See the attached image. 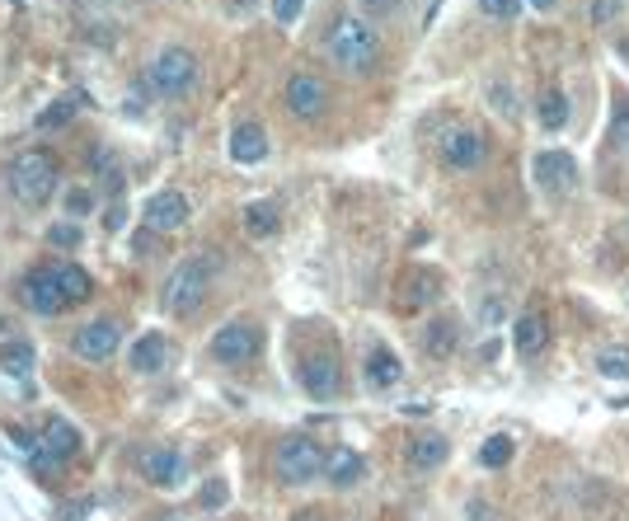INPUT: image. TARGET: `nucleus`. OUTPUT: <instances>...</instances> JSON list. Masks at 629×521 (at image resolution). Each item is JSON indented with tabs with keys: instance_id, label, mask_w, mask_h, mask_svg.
<instances>
[{
	"instance_id": "f257e3e1",
	"label": "nucleus",
	"mask_w": 629,
	"mask_h": 521,
	"mask_svg": "<svg viewBox=\"0 0 629 521\" xmlns=\"http://www.w3.org/2000/svg\"><path fill=\"white\" fill-rule=\"evenodd\" d=\"M5 184H10L15 202H24V207H43V202H52V193L62 188V165H57V155L29 146V151H19L15 160H10Z\"/></svg>"
},
{
	"instance_id": "f03ea898",
	"label": "nucleus",
	"mask_w": 629,
	"mask_h": 521,
	"mask_svg": "<svg viewBox=\"0 0 629 521\" xmlns=\"http://www.w3.org/2000/svg\"><path fill=\"white\" fill-rule=\"evenodd\" d=\"M329 62L338 71H348V76H371L381 66V38H376V29H371L367 19L343 15L329 29Z\"/></svg>"
},
{
	"instance_id": "7ed1b4c3",
	"label": "nucleus",
	"mask_w": 629,
	"mask_h": 521,
	"mask_svg": "<svg viewBox=\"0 0 629 521\" xmlns=\"http://www.w3.org/2000/svg\"><path fill=\"white\" fill-rule=\"evenodd\" d=\"M212 268H216L212 259H184L165 277V287H160V310H165L169 320L198 315L207 292H212Z\"/></svg>"
},
{
	"instance_id": "20e7f679",
	"label": "nucleus",
	"mask_w": 629,
	"mask_h": 521,
	"mask_svg": "<svg viewBox=\"0 0 629 521\" xmlns=\"http://www.w3.org/2000/svg\"><path fill=\"white\" fill-rule=\"evenodd\" d=\"M202 76V62L198 52H188V47H160L151 62H146V85H151V94H160V99H179V94H188L193 85H198Z\"/></svg>"
},
{
	"instance_id": "39448f33",
	"label": "nucleus",
	"mask_w": 629,
	"mask_h": 521,
	"mask_svg": "<svg viewBox=\"0 0 629 521\" xmlns=\"http://www.w3.org/2000/svg\"><path fill=\"white\" fill-rule=\"evenodd\" d=\"M324 460H329V451H324L315 437H306V432H292V437H282V442H277L273 470H277V479H282V484L301 489V484H310V479L324 475Z\"/></svg>"
},
{
	"instance_id": "423d86ee",
	"label": "nucleus",
	"mask_w": 629,
	"mask_h": 521,
	"mask_svg": "<svg viewBox=\"0 0 629 521\" xmlns=\"http://www.w3.org/2000/svg\"><path fill=\"white\" fill-rule=\"evenodd\" d=\"M207 353H212V362H221V367H249V362L263 353V324L249 320V315H235V320H226L212 334Z\"/></svg>"
},
{
	"instance_id": "0eeeda50",
	"label": "nucleus",
	"mask_w": 629,
	"mask_h": 521,
	"mask_svg": "<svg viewBox=\"0 0 629 521\" xmlns=\"http://www.w3.org/2000/svg\"><path fill=\"white\" fill-rule=\"evenodd\" d=\"M296 381H301V390H306L310 399H338V390H343V362H338V353L324 343V348L301 357Z\"/></svg>"
},
{
	"instance_id": "6e6552de",
	"label": "nucleus",
	"mask_w": 629,
	"mask_h": 521,
	"mask_svg": "<svg viewBox=\"0 0 629 521\" xmlns=\"http://www.w3.org/2000/svg\"><path fill=\"white\" fill-rule=\"evenodd\" d=\"M19 306L38 315V320H52V315H62L66 310V296L57 287V273H52V263L43 268H29V273L19 277Z\"/></svg>"
},
{
	"instance_id": "1a4fd4ad",
	"label": "nucleus",
	"mask_w": 629,
	"mask_h": 521,
	"mask_svg": "<svg viewBox=\"0 0 629 521\" xmlns=\"http://www.w3.org/2000/svg\"><path fill=\"white\" fill-rule=\"evenodd\" d=\"M137 475L151 484V489H179L188 479V460H184V451L179 446H146L137 456Z\"/></svg>"
},
{
	"instance_id": "9d476101",
	"label": "nucleus",
	"mask_w": 629,
	"mask_h": 521,
	"mask_svg": "<svg viewBox=\"0 0 629 521\" xmlns=\"http://www.w3.org/2000/svg\"><path fill=\"white\" fill-rule=\"evenodd\" d=\"M282 104H287V113H292L296 123H320L324 113H329V85H324L320 76L301 71V76L287 80V90H282Z\"/></svg>"
},
{
	"instance_id": "9b49d317",
	"label": "nucleus",
	"mask_w": 629,
	"mask_h": 521,
	"mask_svg": "<svg viewBox=\"0 0 629 521\" xmlns=\"http://www.w3.org/2000/svg\"><path fill=\"white\" fill-rule=\"evenodd\" d=\"M118 343H123V324L113 320V315H99V320L80 324L76 334H71V353L80 362H108V357L118 353Z\"/></svg>"
},
{
	"instance_id": "f8f14e48",
	"label": "nucleus",
	"mask_w": 629,
	"mask_h": 521,
	"mask_svg": "<svg viewBox=\"0 0 629 521\" xmlns=\"http://www.w3.org/2000/svg\"><path fill=\"white\" fill-rule=\"evenodd\" d=\"M437 155H442L446 169H479L484 165V155H489V141H484V132H475V127H451L442 141H437Z\"/></svg>"
},
{
	"instance_id": "ddd939ff",
	"label": "nucleus",
	"mask_w": 629,
	"mask_h": 521,
	"mask_svg": "<svg viewBox=\"0 0 629 521\" xmlns=\"http://www.w3.org/2000/svg\"><path fill=\"white\" fill-rule=\"evenodd\" d=\"M188 216H193V207H188L184 193H179V188H165V193H155V198L146 202L141 221H146V230H155V235H174V230L188 226Z\"/></svg>"
},
{
	"instance_id": "4468645a",
	"label": "nucleus",
	"mask_w": 629,
	"mask_h": 521,
	"mask_svg": "<svg viewBox=\"0 0 629 521\" xmlns=\"http://www.w3.org/2000/svg\"><path fill=\"white\" fill-rule=\"evenodd\" d=\"M536 184H540V193H550V198L573 193V184H578V160L568 151H540L536 155Z\"/></svg>"
},
{
	"instance_id": "2eb2a0df",
	"label": "nucleus",
	"mask_w": 629,
	"mask_h": 521,
	"mask_svg": "<svg viewBox=\"0 0 629 521\" xmlns=\"http://www.w3.org/2000/svg\"><path fill=\"white\" fill-rule=\"evenodd\" d=\"M80 428H71L66 418H43V428H38V456L52 460V465H62V460H76L80 456Z\"/></svg>"
},
{
	"instance_id": "dca6fc26",
	"label": "nucleus",
	"mask_w": 629,
	"mask_h": 521,
	"mask_svg": "<svg viewBox=\"0 0 629 521\" xmlns=\"http://www.w3.org/2000/svg\"><path fill=\"white\" fill-rule=\"evenodd\" d=\"M169 362H174V348H169L165 334H141L132 343V353H127V367L137 371V376H160Z\"/></svg>"
},
{
	"instance_id": "f3484780",
	"label": "nucleus",
	"mask_w": 629,
	"mask_h": 521,
	"mask_svg": "<svg viewBox=\"0 0 629 521\" xmlns=\"http://www.w3.org/2000/svg\"><path fill=\"white\" fill-rule=\"evenodd\" d=\"M324 479H329L334 489H357V484L367 479V460H362V451H353V446H334L329 460H324Z\"/></svg>"
},
{
	"instance_id": "a211bd4d",
	"label": "nucleus",
	"mask_w": 629,
	"mask_h": 521,
	"mask_svg": "<svg viewBox=\"0 0 629 521\" xmlns=\"http://www.w3.org/2000/svg\"><path fill=\"white\" fill-rule=\"evenodd\" d=\"M512 348H517L522 357H540L545 348H550V320H545L540 310L517 315V320H512Z\"/></svg>"
},
{
	"instance_id": "6ab92c4d",
	"label": "nucleus",
	"mask_w": 629,
	"mask_h": 521,
	"mask_svg": "<svg viewBox=\"0 0 629 521\" xmlns=\"http://www.w3.org/2000/svg\"><path fill=\"white\" fill-rule=\"evenodd\" d=\"M446 456H451V442H446L442 432H414V437H409V465H414L418 475L442 470Z\"/></svg>"
},
{
	"instance_id": "aec40b11",
	"label": "nucleus",
	"mask_w": 629,
	"mask_h": 521,
	"mask_svg": "<svg viewBox=\"0 0 629 521\" xmlns=\"http://www.w3.org/2000/svg\"><path fill=\"white\" fill-rule=\"evenodd\" d=\"M362 381L371 385V390H395L399 381H404V367H399V357L385 348V343H376L367 353V362H362Z\"/></svg>"
},
{
	"instance_id": "412c9836",
	"label": "nucleus",
	"mask_w": 629,
	"mask_h": 521,
	"mask_svg": "<svg viewBox=\"0 0 629 521\" xmlns=\"http://www.w3.org/2000/svg\"><path fill=\"white\" fill-rule=\"evenodd\" d=\"M268 155V132L259 123H235L231 132V160L235 165H259Z\"/></svg>"
},
{
	"instance_id": "4be33fe9",
	"label": "nucleus",
	"mask_w": 629,
	"mask_h": 521,
	"mask_svg": "<svg viewBox=\"0 0 629 521\" xmlns=\"http://www.w3.org/2000/svg\"><path fill=\"white\" fill-rule=\"evenodd\" d=\"M52 273H57V287H62L66 306H80V301H90V296H94L90 268H80V263H71V259H57V263H52Z\"/></svg>"
},
{
	"instance_id": "5701e85b",
	"label": "nucleus",
	"mask_w": 629,
	"mask_h": 521,
	"mask_svg": "<svg viewBox=\"0 0 629 521\" xmlns=\"http://www.w3.org/2000/svg\"><path fill=\"white\" fill-rule=\"evenodd\" d=\"M456 343H461V329H456V320L451 315H442V320H428V329H423V338H418V348L428 357H437V362H446V357L456 353Z\"/></svg>"
},
{
	"instance_id": "b1692460",
	"label": "nucleus",
	"mask_w": 629,
	"mask_h": 521,
	"mask_svg": "<svg viewBox=\"0 0 629 521\" xmlns=\"http://www.w3.org/2000/svg\"><path fill=\"white\" fill-rule=\"evenodd\" d=\"M33 362H38V357H33L29 338H5V343H0V371H5V376L24 381V376L33 371Z\"/></svg>"
},
{
	"instance_id": "393cba45",
	"label": "nucleus",
	"mask_w": 629,
	"mask_h": 521,
	"mask_svg": "<svg viewBox=\"0 0 629 521\" xmlns=\"http://www.w3.org/2000/svg\"><path fill=\"white\" fill-rule=\"evenodd\" d=\"M240 226H245L254 240L277 235V202H249L245 212H240Z\"/></svg>"
},
{
	"instance_id": "a878e982",
	"label": "nucleus",
	"mask_w": 629,
	"mask_h": 521,
	"mask_svg": "<svg viewBox=\"0 0 629 521\" xmlns=\"http://www.w3.org/2000/svg\"><path fill=\"white\" fill-rule=\"evenodd\" d=\"M437 277L432 273H414L409 282H404V296H399V306L404 310H418V306H428V301H437Z\"/></svg>"
},
{
	"instance_id": "bb28decb",
	"label": "nucleus",
	"mask_w": 629,
	"mask_h": 521,
	"mask_svg": "<svg viewBox=\"0 0 629 521\" xmlns=\"http://www.w3.org/2000/svg\"><path fill=\"white\" fill-rule=\"evenodd\" d=\"M592 367H597V376H606V381H629V348H625V343L601 348Z\"/></svg>"
},
{
	"instance_id": "cd10ccee",
	"label": "nucleus",
	"mask_w": 629,
	"mask_h": 521,
	"mask_svg": "<svg viewBox=\"0 0 629 521\" xmlns=\"http://www.w3.org/2000/svg\"><path fill=\"white\" fill-rule=\"evenodd\" d=\"M540 127L545 132H564V123H568V99H564V90H545L540 94Z\"/></svg>"
},
{
	"instance_id": "c85d7f7f",
	"label": "nucleus",
	"mask_w": 629,
	"mask_h": 521,
	"mask_svg": "<svg viewBox=\"0 0 629 521\" xmlns=\"http://www.w3.org/2000/svg\"><path fill=\"white\" fill-rule=\"evenodd\" d=\"M512 456H517V442H512L507 432H493L489 442L479 446V465H484V470H503Z\"/></svg>"
},
{
	"instance_id": "c756f323",
	"label": "nucleus",
	"mask_w": 629,
	"mask_h": 521,
	"mask_svg": "<svg viewBox=\"0 0 629 521\" xmlns=\"http://www.w3.org/2000/svg\"><path fill=\"white\" fill-rule=\"evenodd\" d=\"M76 108H80V94H66V99H57L52 108H43V113L33 118V127H38V132H47V127H62L66 118H76Z\"/></svg>"
},
{
	"instance_id": "7c9ffc66",
	"label": "nucleus",
	"mask_w": 629,
	"mask_h": 521,
	"mask_svg": "<svg viewBox=\"0 0 629 521\" xmlns=\"http://www.w3.org/2000/svg\"><path fill=\"white\" fill-rule=\"evenodd\" d=\"M620 15H625V0H592V5H587V19H592L597 29H606V24Z\"/></svg>"
},
{
	"instance_id": "2f4dec72",
	"label": "nucleus",
	"mask_w": 629,
	"mask_h": 521,
	"mask_svg": "<svg viewBox=\"0 0 629 521\" xmlns=\"http://www.w3.org/2000/svg\"><path fill=\"white\" fill-rule=\"evenodd\" d=\"M615 104H620V108H615V127H611V146H625V141H629V99H625V94H620V99H615Z\"/></svg>"
},
{
	"instance_id": "473e14b6",
	"label": "nucleus",
	"mask_w": 629,
	"mask_h": 521,
	"mask_svg": "<svg viewBox=\"0 0 629 521\" xmlns=\"http://www.w3.org/2000/svg\"><path fill=\"white\" fill-rule=\"evenodd\" d=\"M479 10H484L489 19H517L522 0H479Z\"/></svg>"
},
{
	"instance_id": "72a5a7b5",
	"label": "nucleus",
	"mask_w": 629,
	"mask_h": 521,
	"mask_svg": "<svg viewBox=\"0 0 629 521\" xmlns=\"http://www.w3.org/2000/svg\"><path fill=\"white\" fill-rule=\"evenodd\" d=\"M489 99H493V108H498L503 118H517V94L507 90V85H489Z\"/></svg>"
},
{
	"instance_id": "f704fd0d",
	"label": "nucleus",
	"mask_w": 629,
	"mask_h": 521,
	"mask_svg": "<svg viewBox=\"0 0 629 521\" xmlns=\"http://www.w3.org/2000/svg\"><path fill=\"white\" fill-rule=\"evenodd\" d=\"M47 240H52V249H76V245H80V230L66 221V226H52V230H47Z\"/></svg>"
},
{
	"instance_id": "c9c22d12",
	"label": "nucleus",
	"mask_w": 629,
	"mask_h": 521,
	"mask_svg": "<svg viewBox=\"0 0 629 521\" xmlns=\"http://www.w3.org/2000/svg\"><path fill=\"white\" fill-rule=\"evenodd\" d=\"M301 10H306V0H273V19H277V24H296Z\"/></svg>"
},
{
	"instance_id": "e433bc0d",
	"label": "nucleus",
	"mask_w": 629,
	"mask_h": 521,
	"mask_svg": "<svg viewBox=\"0 0 629 521\" xmlns=\"http://www.w3.org/2000/svg\"><path fill=\"white\" fill-rule=\"evenodd\" d=\"M226 493H231V489H226V479H212V484H207V493H202L198 503H202V507H212V512H216V507L226 503Z\"/></svg>"
},
{
	"instance_id": "4c0bfd02",
	"label": "nucleus",
	"mask_w": 629,
	"mask_h": 521,
	"mask_svg": "<svg viewBox=\"0 0 629 521\" xmlns=\"http://www.w3.org/2000/svg\"><path fill=\"white\" fill-rule=\"evenodd\" d=\"M90 207H94V193H90V188H76V193H71V198H66V212H71V216L90 212Z\"/></svg>"
},
{
	"instance_id": "58836bf2",
	"label": "nucleus",
	"mask_w": 629,
	"mask_h": 521,
	"mask_svg": "<svg viewBox=\"0 0 629 521\" xmlns=\"http://www.w3.org/2000/svg\"><path fill=\"white\" fill-rule=\"evenodd\" d=\"M104 226H108V230H123V226H127V207H123V202H113V207H108Z\"/></svg>"
},
{
	"instance_id": "ea45409f",
	"label": "nucleus",
	"mask_w": 629,
	"mask_h": 521,
	"mask_svg": "<svg viewBox=\"0 0 629 521\" xmlns=\"http://www.w3.org/2000/svg\"><path fill=\"white\" fill-rule=\"evenodd\" d=\"M395 5H399V0H362V10H367V15H390Z\"/></svg>"
},
{
	"instance_id": "a19ab883",
	"label": "nucleus",
	"mask_w": 629,
	"mask_h": 521,
	"mask_svg": "<svg viewBox=\"0 0 629 521\" xmlns=\"http://www.w3.org/2000/svg\"><path fill=\"white\" fill-rule=\"evenodd\" d=\"M292 521H334V517H329V512H324V507H306V512H296Z\"/></svg>"
},
{
	"instance_id": "79ce46f5",
	"label": "nucleus",
	"mask_w": 629,
	"mask_h": 521,
	"mask_svg": "<svg viewBox=\"0 0 629 521\" xmlns=\"http://www.w3.org/2000/svg\"><path fill=\"white\" fill-rule=\"evenodd\" d=\"M503 320V306H498V301H489V306H484V324H498Z\"/></svg>"
},
{
	"instance_id": "37998d69",
	"label": "nucleus",
	"mask_w": 629,
	"mask_h": 521,
	"mask_svg": "<svg viewBox=\"0 0 629 521\" xmlns=\"http://www.w3.org/2000/svg\"><path fill=\"white\" fill-rule=\"evenodd\" d=\"M470 521H493L489 507H484V503H470Z\"/></svg>"
},
{
	"instance_id": "c03bdc74",
	"label": "nucleus",
	"mask_w": 629,
	"mask_h": 521,
	"mask_svg": "<svg viewBox=\"0 0 629 521\" xmlns=\"http://www.w3.org/2000/svg\"><path fill=\"white\" fill-rule=\"evenodd\" d=\"M531 5H536V10H554V5H559V0H531Z\"/></svg>"
}]
</instances>
